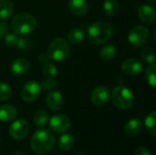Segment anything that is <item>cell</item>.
Segmentation results:
<instances>
[{
  "instance_id": "5b68a950",
  "label": "cell",
  "mask_w": 156,
  "mask_h": 155,
  "mask_svg": "<svg viewBox=\"0 0 156 155\" xmlns=\"http://www.w3.org/2000/svg\"><path fill=\"white\" fill-rule=\"evenodd\" d=\"M69 45L67 40L61 37L54 39L48 49V56L54 61H63L69 54Z\"/></svg>"
},
{
  "instance_id": "9c48e42d",
  "label": "cell",
  "mask_w": 156,
  "mask_h": 155,
  "mask_svg": "<svg viewBox=\"0 0 156 155\" xmlns=\"http://www.w3.org/2000/svg\"><path fill=\"white\" fill-rule=\"evenodd\" d=\"M70 127V120L64 114H57L51 117L49 128L56 133H63Z\"/></svg>"
},
{
  "instance_id": "cb8c5ba5",
  "label": "cell",
  "mask_w": 156,
  "mask_h": 155,
  "mask_svg": "<svg viewBox=\"0 0 156 155\" xmlns=\"http://www.w3.org/2000/svg\"><path fill=\"white\" fill-rule=\"evenodd\" d=\"M155 116L156 112L155 111H153L151 112L145 119V127H146V130L147 132L152 135V136H155Z\"/></svg>"
},
{
  "instance_id": "7402d4cb",
  "label": "cell",
  "mask_w": 156,
  "mask_h": 155,
  "mask_svg": "<svg viewBox=\"0 0 156 155\" xmlns=\"http://www.w3.org/2000/svg\"><path fill=\"white\" fill-rule=\"evenodd\" d=\"M120 5L117 0H105L103 3V10L108 16H114L119 12Z\"/></svg>"
},
{
  "instance_id": "8992f818",
  "label": "cell",
  "mask_w": 156,
  "mask_h": 155,
  "mask_svg": "<svg viewBox=\"0 0 156 155\" xmlns=\"http://www.w3.org/2000/svg\"><path fill=\"white\" fill-rule=\"evenodd\" d=\"M41 91L40 85L36 80L27 81L22 88L21 90V99L26 102H32L37 99Z\"/></svg>"
},
{
  "instance_id": "277c9868",
  "label": "cell",
  "mask_w": 156,
  "mask_h": 155,
  "mask_svg": "<svg viewBox=\"0 0 156 155\" xmlns=\"http://www.w3.org/2000/svg\"><path fill=\"white\" fill-rule=\"evenodd\" d=\"M112 100L113 105L119 110H129L134 103V96L133 91L124 86H117L112 90Z\"/></svg>"
},
{
  "instance_id": "ba28073f",
  "label": "cell",
  "mask_w": 156,
  "mask_h": 155,
  "mask_svg": "<svg viewBox=\"0 0 156 155\" xmlns=\"http://www.w3.org/2000/svg\"><path fill=\"white\" fill-rule=\"evenodd\" d=\"M29 132L28 122L24 119H17L9 127V135L14 140H22L27 137Z\"/></svg>"
},
{
  "instance_id": "484cf974",
  "label": "cell",
  "mask_w": 156,
  "mask_h": 155,
  "mask_svg": "<svg viewBox=\"0 0 156 155\" xmlns=\"http://www.w3.org/2000/svg\"><path fill=\"white\" fill-rule=\"evenodd\" d=\"M42 72H43V75L45 77L49 78V79H53L58 74V69L53 63L48 61V62L43 64Z\"/></svg>"
},
{
  "instance_id": "f546056e",
  "label": "cell",
  "mask_w": 156,
  "mask_h": 155,
  "mask_svg": "<svg viewBox=\"0 0 156 155\" xmlns=\"http://www.w3.org/2000/svg\"><path fill=\"white\" fill-rule=\"evenodd\" d=\"M41 89L45 90H52L57 87V82L56 80H54L53 79H46L42 81L41 85H40Z\"/></svg>"
},
{
  "instance_id": "52a82bcc",
  "label": "cell",
  "mask_w": 156,
  "mask_h": 155,
  "mask_svg": "<svg viewBox=\"0 0 156 155\" xmlns=\"http://www.w3.org/2000/svg\"><path fill=\"white\" fill-rule=\"evenodd\" d=\"M148 37H149V31L145 26H136L130 31L128 36V40L131 45L134 47H140L147 41Z\"/></svg>"
},
{
  "instance_id": "836d02e7",
  "label": "cell",
  "mask_w": 156,
  "mask_h": 155,
  "mask_svg": "<svg viewBox=\"0 0 156 155\" xmlns=\"http://www.w3.org/2000/svg\"><path fill=\"white\" fill-rule=\"evenodd\" d=\"M49 57L48 56V54L47 53H42V54H40L39 56H38V60L41 62V63H46V62H48V61H49Z\"/></svg>"
},
{
  "instance_id": "7c38bea8",
  "label": "cell",
  "mask_w": 156,
  "mask_h": 155,
  "mask_svg": "<svg viewBox=\"0 0 156 155\" xmlns=\"http://www.w3.org/2000/svg\"><path fill=\"white\" fill-rule=\"evenodd\" d=\"M139 17L146 25H153L156 19V12L154 6L144 5L139 8Z\"/></svg>"
},
{
  "instance_id": "7a4b0ae2",
  "label": "cell",
  "mask_w": 156,
  "mask_h": 155,
  "mask_svg": "<svg viewBox=\"0 0 156 155\" xmlns=\"http://www.w3.org/2000/svg\"><path fill=\"white\" fill-rule=\"evenodd\" d=\"M113 28L106 21L92 23L88 28V39L93 44H103L109 41L112 36Z\"/></svg>"
},
{
  "instance_id": "3957f363",
  "label": "cell",
  "mask_w": 156,
  "mask_h": 155,
  "mask_svg": "<svg viewBox=\"0 0 156 155\" xmlns=\"http://www.w3.org/2000/svg\"><path fill=\"white\" fill-rule=\"evenodd\" d=\"M37 21L35 17L26 12H21L13 16L11 20V28L16 35H27L35 30Z\"/></svg>"
},
{
  "instance_id": "44dd1931",
  "label": "cell",
  "mask_w": 156,
  "mask_h": 155,
  "mask_svg": "<svg viewBox=\"0 0 156 155\" xmlns=\"http://www.w3.org/2000/svg\"><path fill=\"white\" fill-rule=\"evenodd\" d=\"M101 58L104 61H111L114 58L116 55V48L113 45L109 44L105 45L104 47L101 48V52H100Z\"/></svg>"
},
{
  "instance_id": "83f0119b",
  "label": "cell",
  "mask_w": 156,
  "mask_h": 155,
  "mask_svg": "<svg viewBox=\"0 0 156 155\" xmlns=\"http://www.w3.org/2000/svg\"><path fill=\"white\" fill-rule=\"evenodd\" d=\"M12 96V89L5 82H0V100H7Z\"/></svg>"
},
{
  "instance_id": "4dcf8cb0",
  "label": "cell",
  "mask_w": 156,
  "mask_h": 155,
  "mask_svg": "<svg viewBox=\"0 0 156 155\" xmlns=\"http://www.w3.org/2000/svg\"><path fill=\"white\" fill-rule=\"evenodd\" d=\"M18 37L16 34H6L5 36V44L7 47H16Z\"/></svg>"
},
{
  "instance_id": "ffe728a7",
  "label": "cell",
  "mask_w": 156,
  "mask_h": 155,
  "mask_svg": "<svg viewBox=\"0 0 156 155\" xmlns=\"http://www.w3.org/2000/svg\"><path fill=\"white\" fill-rule=\"evenodd\" d=\"M85 33L82 28H73L68 34V40L72 45L80 43L84 38Z\"/></svg>"
},
{
  "instance_id": "5bb4252c",
  "label": "cell",
  "mask_w": 156,
  "mask_h": 155,
  "mask_svg": "<svg viewBox=\"0 0 156 155\" xmlns=\"http://www.w3.org/2000/svg\"><path fill=\"white\" fill-rule=\"evenodd\" d=\"M47 105L52 111H59L63 107V97L62 95L56 90L49 92L46 99Z\"/></svg>"
},
{
  "instance_id": "603a6c76",
  "label": "cell",
  "mask_w": 156,
  "mask_h": 155,
  "mask_svg": "<svg viewBox=\"0 0 156 155\" xmlns=\"http://www.w3.org/2000/svg\"><path fill=\"white\" fill-rule=\"evenodd\" d=\"M33 121L37 127L44 126L48 122V113L44 110H38L35 112L33 116Z\"/></svg>"
},
{
  "instance_id": "6da1fadb",
  "label": "cell",
  "mask_w": 156,
  "mask_h": 155,
  "mask_svg": "<svg viewBox=\"0 0 156 155\" xmlns=\"http://www.w3.org/2000/svg\"><path fill=\"white\" fill-rule=\"evenodd\" d=\"M55 146V136L47 129L37 130L30 140V147L37 154H46Z\"/></svg>"
},
{
  "instance_id": "4fadbf2b",
  "label": "cell",
  "mask_w": 156,
  "mask_h": 155,
  "mask_svg": "<svg viewBox=\"0 0 156 155\" xmlns=\"http://www.w3.org/2000/svg\"><path fill=\"white\" fill-rule=\"evenodd\" d=\"M29 69V62L24 58L15 59L10 67L11 73L15 76H23Z\"/></svg>"
},
{
  "instance_id": "2e32d148",
  "label": "cell",
  "mask_w": 156,
  "mask_h": 155,
  "mask_svg": "<svg viewBox=\"0 0 156 155\" xmlns=\"http://www.w3.org/2000/svg\"><path fill=\"white\" fill-rule=\"evenodd\" d=\"M69 8L73 15L82 16L88 11V3L86 0H69Z\"/></svg>"
},
{
  "instance_id": "1f68e13d",
  "label": "cell",
  "mask_w": 156,
  "mask_h": 155,
  "mask_svg": "<svg viewBox=\"0 0 156 155\" xmlns=\"http://www.w3.org/2000/svg\"><path fill=\"white\" fill-rule=\"evenodd\" d=\"M7 32H8V26L6 25V23L0 21V39L5 37Z\"/></svg>"
},
{
  "instance_id": "e0dca14e",
  "label": "cell",
  "mask_w": 156,
  "mask_h": 155,
  "mask_svg": "<svg viewBox=\"0 0 156 155\" xmlns=\"http://www.w3.org/2000/svg\"><path fill=\"white\" fill-rule=\"evenodd\" d=\"M17 116V110L12 105L0 106V122H9L14 121Z\"/></svg>"
},
{
  "instance_id": "d6986e66",
  "label": "cell",
  "mask_w": 156,
  "mask_h": 155,
  "mask_svg": "<svg viewBox=\"0 0 156 155\" xmlns=\"http://www.w3.org/2000/svg\"><path fill=\"white\" fill-rule=\"evenodd\" d=\"M75 143V138L70 133L63 134L58 140V147L62 151H69L70 150Z\"/></svg>"
},
{
  "instance_id": "d590c367",
  "label": "cell",
  "mask_w": 156,
  "mask_h": 155,
  "mask_svg": "<svg viewBox=\"0 0 156 155\" xmlns=\"http://www.w3.org/2000/svg\"><path fill=\"white\" fill-rule=\"evenodd\" d=\"M150 1H151V2H153V3H154L156 0H150Z\"/></svg>"
},
{
  "instance_id": "d6a6232c",
  "label": "cell",
  "mask_w": 156,
  "mask_h": 155,
  "mask_svg": "<svg viewBox=\"0 0 156 155\" xmlns=\"http://www.w3.org/2000/svg\"><path fill=\"white\" fill-rule=\"evenodd\" d=\"M134 155H151V153L146 147H139L136 149Z\"/></svg>"
},
{
  "instance_id": "8fae6325",
  "label": "cell",
  "mask_w": 156,
  "mask_h": 155,
  "mask_svg": "<svg viewBox=\"0 0 156 155\" xmlns=\"http://www.w3.org/2000/svg\"><path fill=\"white\" fill-rule=\"evenodd\" d=\"M122 71L129 76H137L142 73L144 69L143 63L136 58H128L122 64Z\"/></svg>"
},
{
  "instance_id": "ac0fdd59",
  "label": "cell",
  "mask_w": 156,
  "mask_h": 155,
  "mask_svg": "<svg viewBox=\"0 0 156 155\" xmlns=\"http://www.w3.org/2000/svg\"><path fill=\"white\" fill-rule=\"evenodd\" d=\"M14 12V6L11 0H0V18L7 19Z\"/></svg>"
},
{
  "instance_id": "d4e9b609",
  "label": "cell",
  "mask_w": 156,
  "mask_h": 155,
  "mask_svg": "<svg viewBox=\"0 0 156 155\" xmlns=\"http://www.w3.org/2000/svg\"><path fill=\"white\" fill-rule=\"evenodd\" d=\"M141 57H142V59L148 64L154 63V59H155L154 50L151 47L144 48L142 50V53H141Z\"/></svg>"
},
{
  "instance_id": "30bf717a",
  "label": "cell",
  "mask_w": 156,
  "mask_h": 155,
  "mask_svg": "<svg viewBox=\"0 0 156 155\" xmlns=\"http://www.w3.org/2000/svg\"><path fill=\"white\" fill-rule=\"evenodd\" d=\"M110 98H111V92L109 89L105 86H99L95 88L90 94L91 102L98 107L106 105Z\"/></svg>"
},
{
  "instance_id": "e575fe53",
  "label": "cell",
  "mask_w": 156,
  "mask_h": 155,
  "mask_svg": "<svg viewBox=\"0 0 156 155\" xmlns=\"http://www.w3.org/2000/svg\"><path fill=\"white\" fill-rule=\"evenodd\" d=\"M12 155H23L20 152H17V151H16V152H14L13 153H12Z\"/></svg>"
},
{
  "instance_id": "f1b7e54d",
  "label": "cell",
  "mask_w": 156,
  "mask_h": 155,
  "mask_svg": "<svg viewBox=\"0 0 156 155\" xmlns=\"http://www.w3.org/2000/svg\"><path fill=\"white\" fill-rule=\"evenodd\" d=\"M31 47V42L27 37H18L17 42L16 44V48L20 50H27Z\"/></svg>"
},
{
  "instance_id": "4316f807",
  "label": "cell",
  "mask_w": 156,
  "mask_h": 155,
  "mask_svg": "<svg viewBox=\"0 0 156 155\" xmlns=\"http://www.w3.org/2000/svg\"><path fill=\"white\" fill-rule=\"evenodd\" d=\"M155 69V64L153 63V64H150V66L146 69V71H145V79H146V81L153 88H154L156 85Z\"/></svg>"
},
{
  "instance_id": "9a60e30c",
  "label": "cell",
  "mask_w": 156,
  "mask_h": 155,
  "mask_svg": "<svg viewBox=\"0 0 156 155\" xmlns=\"http://www.w3.org/2000/svg\"><path fill=\"white\" fill-rule=\"evenodd\" d=\"M143 128V122L139 119H132L125 123L124 132L127 135L131 137H135L142 132Z\"/></svg>"
}]
</instances>
